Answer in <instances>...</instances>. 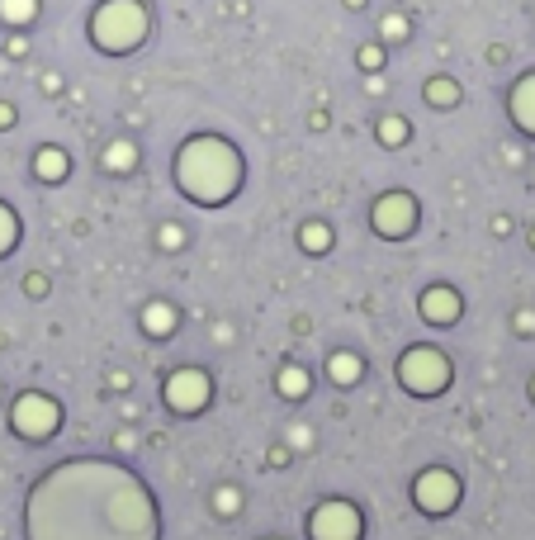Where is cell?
Listing matches in <instances>:
<instances>
[{"mask_svg":"<svg viewBox=\"0 0 535 540\" xmlns=\"http://www.w3.org/2000/svg\"><path fill=\"white\" fill-rule=\"evenodd\" d=\"M33 171H39L43 180H62L66 176V157L57 147H39V157H33Z\"/></svg>","mask_w":535,"mask_h":540,"instance_id":"cell-11","label":"cell"},{"mask_svg":"<svg viewBox=\"0 0 535 540\" xmlns=\"http://www.w3.org/2000/svg\"><path fill=\"white\" fill-rule=\"evenodd\" d=\"M455 309H460V303H455V294H450V290H431V294L422 299V313L431 318V323H450Z\"/></svg>","mask_w":535,"mask_h":540,"instance_id":"cell-10","label":"cell"},{"mask_svg":"<svg viewBox=\"0 0 535 540\" xmlns=\"http://www.w3.org/2000/svg\"><path fill=\"white\" fill-rule=\"evenodd\" d=\"M133 157H138V152H133V143H114V147L105 152V166H109V171H128Z\"/></svg>","mask_w":535,"mask_h":540,"instance_id":"cell-14","label":"cell"},{"mask_svg":"<svg viewBox=\"0 0 535 540\" xmlns=\"http://www.w3.org/2000/svg\"><path fill=\"white\" fill-rule=\"evenodd\" d=\"M176 176H180V190L194 195L199 205H223V199L237 190L242 157L223 138H194V143L180 147Z\"/></svg>","mask_w":535,"mask_h":540,"instance_id":"cell-1","label":"cell"},{"mask_svg":"<svg viewBox=\"0 0 535 540\" xmlns=\"http://www.w3.org/2000/svg\"><path fill=\"white\" fill-rule=\"evenodd\" d=\"M412 223V199L408 195H384L375 205V228L379 232H408Z\"/></svg>","mask_w":535,"mask_h":540,"instance_id":"cell-8","label":"cell"},{"mask_svg":"<svg viewBox=\"0 0 535 540\" xmlns=\"http://www.w3.org/2000/svg\"><path fill=\"white\" fill-rule=\"evenodd\" d=\"M379 57H384L379 48H365V53H360V66H379Z\"/></svg>","mask_w":535,"mask_h":540,"instance_id":"cell-22","label":"cell"},{"mask_svg":"<svg viewBox=\"0 0 535 540\" xmlns=\"http://www.w3.org/2000/svg\"><path fill=\"white\" fill-rule=\"evenodd\" d=\"M313 531H317V540H356L360 517L350 512L346 502H327V508L313 517Z\"/></svg>","mask_w":535,"mask_h":540,"instance_id":"cell-6","label":"cell"},{"mask_svg":"<svg viewBox=\"0 0 535 540\" xmlns=\"http://www.w3.org/2000/svg\"><path fill=\"white\" fill-rule=\"evenodd\" d=\"M379 138H384V143H393V147H398V143H403V138H408V124H403V119H384V124H379Z\"/></svg>","mask_w":535,"mask_h":540,"instance_id":"cell-18","label":"cell"},{"mask_svg":"<svg viewBox=\"0 0 535 540\" xmlns=\"http://www.w3.org/2000/svg\"><path fill=\"white\" fill-rule=\"evenodd\" d=\"M10 124H14V109H10V105H0V128H10Z\"/></svg>","mask_w":535,"mask_h":540,"instance_id":"cell-23","label":"cell"},{"mask_svg":"<svg viewBox=\"0 0 535 540\" xmlns=\"http://www.w3.org/2000/svg\"><path fill=\"white\" fill-rule=\"evenodd\" d=\"M142 323H147V332H171V327H176V318H171V309H166V303H152Z\"/></svg>","mask_w":535,"mask_h":540,"instance_id":"cell-16","label":"cell"},{"mask_svg":"<svg viewBox=\"0 0 535 540\" xmlns=\"http://www.w3.org/2000/svg\"><path fill=\"white\" fill-rule=\"evenodd\" d=\"M304 247H313V251H323V247H327V228H323V223H313V228H304Z\"/></svg>","mask_w":535,"mask_h":540,"instance_id":"cell-20","label":"cell"},{"mask_svg":"<svg viewBox=\"0 0 535 540\" xmlns=\"http://www.w3.org/2000/svg\"><path fill=\"white\" fill-rule=\"evenodd\" d=\"M33 14H39V0H0V20L14 29H24Z\"/></svg>","mask_w":535,"mask_h":540,"instance_id":"cell-12","label":"cell"},{"mask_svg":"<svg viewBox=\"0 0 535 540\" xmlns=\"http://www.w3.org/2000/svg\"><path fill=\"white\" fill-rule=\"evenodd\" d=\"M417 502H422L427 512H445L450 502H455V479H450L445 469L422 475V479H417Z\"/></svg>","mask_w":535,"mask_h":540,"instance_id":"cell-7","label":"cell"},{"mask_svg":"<svg viewBox=\"0 0 535 540\" xmlns=\"http://www.w3.org/2000/svg\"><path fill=\"white\" fill-rule=\"evenodd\" d=\"M384 33H389V39H403V33H408V20H403V14H389V20H384Z\"/></svg>","mask_w":535,"mask_h":540,"instance_id":"cell-21","label":"cell"},{"mask_svg":"<svg viewBox=\"0 0 535 540\" xmlns=\"http://www.w3.org/2000/svg\"><path fill=\"white\" fill-rule=\"evenodd\" d=\"M14 427L24 436H53L57 431V403L43 394H24L20 408H14Z\"/></svg>","mask_w":535,"mask_h":540,"instance_id":"cell-4","label":"cell"},{"mask_svg":"<svg viewBox=\"0 0 535 540\" xmlns=\"http://www.w3.org/2000/svg\"><path fill=\"white\" fill-rule=\"evenodd\" d=\"M280 394H284V398H304V394H308V375L289 365V370L280 375Z\"/></svg>","mask_w":535,"mask_h":540,"instance_id":"cell-13","label":"cell"},{"mask_svg":"<svg viewBox=\"0 0 535 540\" xmlns=\"http://www.w3.org/2000/svg\"><path fill=\"white\" fill-rule=\"evenodd\" d=\"M91 39L99 53H133L147 39V10L138 0H105L91 14Z\"/></svg>","mask_w":535,"mask_h":540,"instance_id":"cell-2","label":"cell"},{"mask_svg":"<svg viewBox=\"0 0 535 540\" xmlns=\"http://www.w3.org/2000/svg\"><path fill=\"white\" fill-rule=\"evenodd\" d=\"M166 398H171V408L194 413V408H204V398H209V379L199 375V370H180V375H171V384H166Z\"/></svg>","mask_w":535,"mask_h":540,"instance_id":"cell-5","label":"cell"},{"mask_svg":"<svg viewBox=\"0 0 535 540\" xmlns=\"http://www.w3.org/2000/svg\"><path fill=\"white\" fill-rule=\"evenodd\" d=\"M427 95H431V105H455L460 100V91H455V81H445V76H436L427 86Z\"/></svg>","mask_w":535,"mask_h":540,"instance_id":"cell-15","label":"cell"},{"mask_svg":"<svg viewBox=\"0 0 535 540\" xmlns=\"http://www.w3.org/2000/svg\"><path fill=\"white\" fill-rule=\"evenodd\" d=\"M332 375H337L341 384H350V379L360 375V361L356 356H337V361H332Z\"/></svg>","mask_w":535,"mask_h":540,"instance_id":"cell-17","label":"cell"},{"mask_svg":"<svg viewBox=\"0 0 535 540\" xmlns=\"http://www.w3.org/2000/svg\"><path fill=\"white\" fill-rule=\"evenodd\" d=\"M398 375H403V384H408L412 394H436L441 384H445V361H441V351L417 346V351H408V356H403Z\"/></svg>","mask_w":535,"mask_h":540,"instance_id":"cell-3","label":"cell"},{"mask_svg":"<svg viewBox=\"0 0 535 540\" xmlns=\"http://www.w3.org/2000/svg\"><path fill=\"white\" fill-rule=\"evenodd\" d=\"M512 119L522 124L526 133H535V76H522L512 91Z\"/></svg>","mask_w":535,"mask_h":540,"instance_id":"cell-9","label":"cell"},{"mask_svg":"<svg viewBox=\"0 0 535 540\" xmlns=\"http://www.w3.org/2000/svg\"><path fill=\"white\" fill-rule=\"evenodd\" d=\"M14 247V213L0 205V251H10Z\"/></svg>","mask_w":535,"mask_h":540,"instance_id":"cell-19","label":"cell"}]
</instances>
